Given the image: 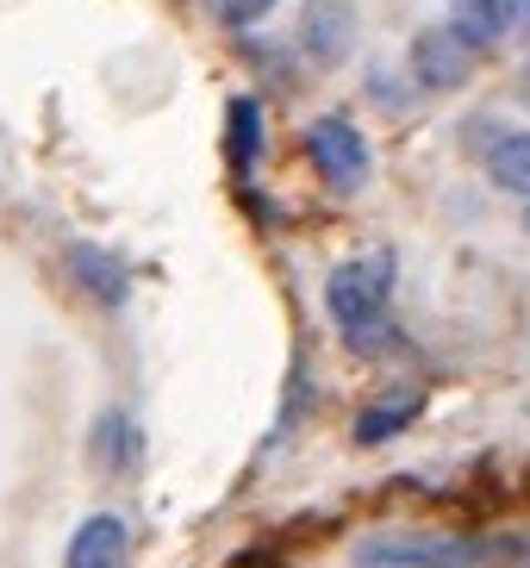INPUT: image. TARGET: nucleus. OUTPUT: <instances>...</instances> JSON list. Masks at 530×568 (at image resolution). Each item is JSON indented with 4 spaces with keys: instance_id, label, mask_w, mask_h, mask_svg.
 <instances>
[{
    "instance_id": "dca6fc26",
    "label": "nucleus",
    "mask_w": 530,
    "mask_h": 568,
    "mask_svg": "<svg viewBox=\"0 0 530 568\" xmlns=\"http://www.w3.org/2000/svg\"><path fill=\"white\" fill-rule=\"evenodd\" d=\"M524 101H530V69H524Z\"/></svg>"
},
{
    "instance_id": "20e7f679",
    "label": "nucleus",
    "mask_w": 530,
    "mask_h": 568,
    "mask_svg": "<svg viewBox=\"0 0 530 568\" xmlns=\"http://www.w3.org/2000/svg\"><path fill=\"white\" fill-rule=\"evenodd\" d=\"M475 44H468L456 26H425V32L412 38V51H406V69H412L418 88H431V94H449V88H468V75H475Z\"/></svg>"
},
{
    "instance_id": "39448f33",
    "label": "nucleus",
    "mask_w": 530,
    "mask_h": 568,
    "mask_svg": "<svg viewBox=\"0 0 530 568\" xmlns=\"http://www.w3.org/2000/svg\"><path fill=\"white\" fill-rule=\"evenodd\" d=\"M356 44V7L349 0H306L299 7V51L313 69H337Z\"/></svg>"
},
{
    "instance_id": "7ed1b4c3",
    "label": "nucleus",
    "mask_w": 530,
    "mask_h": 568,
    "mask_svg": "<svg viewBox=\"0 0 530 568\" xmlns=\"http://www.w3.org/2000/svg\"><path fill=\"white\" fill-rule=\"evenodd\" d=\"M306 156H313L318 182L332 187V194H363L368 175H375V151H368L363 125L349 113H318L306 125Z\"/></svg>"
},
{
    "instance_id": "ddd939ff",
    "label": "nucleus",
    "mask_w": 530,
    "mask_h": 568,
    "mask_svg": "<svg viewBox=\"0 0 530 568\" xmlns=\"http://www.w3.org/2000/svg\"><path fill=\"white\" fill-rule=\"evenodd\" d=\"M206 13H213L218 26H232V32H249L256 19L275 13V0H206Z\"/></svg>"
},
{
    "instance_id": "9b49d317",
    "label": "nucleus",
    "mask_w": 530,
    "mask_h": 568,
    "mask_svg": "<svg viewBox=\"0 0 530 568\" xmlns=\"http://www.w3.org/2000/svg\"><path fill=\"white\" fill-rule=\"evenodd\" d=\"M418 413H425V394H418V387L387 394V400H368L363 413H356V444H363V450H375V444H387V437L406 432Z\"/></svg>"
},
{
    "instance_id": "6e6552de",
    "label": "nucleus",
    "mask_w": 530,
    "mask_h": 568,
    "mask_svg": "<svg viewBox=\"0 0 530 568\" xmlns=\"http://www.w3.org/2000/svg\"><path fill=\"white\" fill-rule=\"evenodd\" d=\"M88 456H94V468L100 475H132L137 468V456H144V437H137V425H132V413H100L94 418V437H88Z\"/></svg>"
},
{
    "instance_id": "0eeeda50",
    "label": "nucleus",
    "mask_w": 530,
    "mask_h": 568,
    "mask_svg": "<svg viewBox=\"0 0 530 568\" xmlns=\"http://www.w3.org/2000/svg\"><path fill=\"white\" fill-rule=\"evenodd\" d=\"M69 275L94 294L106 313H119L125 306V294H132V275H125V263H119L113 251H100V244H69Z\"/></svg>"
},
{
    "instance_id": "1a4fd4ad",
    "label": "nucleus",
    "mask_w": 530,
    "mask_h": 568,
    "mask_svg": "<svg viewBox=\"0 0 530 568\" xmlns=\"http://www.w3.org/2000/svg\"><path fill=\"white\" fill-rule=\"evenodd\" d=\"M449 26H456L475 51H493L499 38L518 26V0H449Z\"/></svg>"
},
{
    "instance_id": "4468645a",
    "label": "nucleus",
    "mask_w": 530,
    "mask_h": 568,
    "mask_svg": "<svg viewBox=\"0 0 530 568\" xmlns=\"http://www.w3.org/2000/svg\"><path fill=\"white\" fill-rule=\"evenodd\" d=\"M225 568H282V556H268V550H244V556H232Z\"/></svg>"
},
{
    "instance_id": "2eb2a0df",
    "label": "nucleus",
    "mask_w": 530,
    "mask_h": 568,
    "mask_svg": "<svg viewBox=\"0 0 530 568\" xmlns=\"http://www.w3.org/2000/svg\"><path fill=\"white\" fill-rule=\"evenodd\" d=\"M518 26H524V32H530V0H518Z\"/></svg>"
},
{
    "instance_id": "f257e3e1",
    "label": "nucleus",
    "mask_w": 530,
    "mask_h": 568,
    "mask_svg": "<svg viewBox=\"0 0 530 568\" xmlns=\"http://www.w3.org/2000/svg\"><path fill=\"white\" fill-rule=\"evenodd\" d=\"M387 301H394V256L387 251L349 256V263H337L325 275V306H332L344 344L363 356H381L399 344L394 318H387Z\"/></svg>"
},
{
    "instance_id": "9d476101",
    "label": "nucleus",
    "mask_w": 530,
    "mask_h": 568,
    "mask_svg": "<svg viewBox=\"0 0 530 568\" xmlns=\"http://www.w3.org/2000/svg\"><path fill=\"white\" fill-rule=\"evenodd\" d=\"M225 163H232V175H249L263 163V101H249V94L225 106Z\"/></svg>"
},
{
    "instance_id": "f3484780",
    "label": "nucleus",
    "mask_w": 530,
    "mask_h": 568,
    "mask_svg": "<svg viewBox=\"0 0 530 568\" xmlns=\"http://www.w3.org/2000/svg\"><path fill=\"white\" fill-rule=\"evenodd\" d=\"M524 232H530V213H524Z\"/></svg>"
},
{
    "instance_id": "f8f14e48",
    "label": "nucleus",
    "mask_w": 530,
    "mask_h": 568,
    "mask_svg": "<svg viewBox=\"0 0 530 568\" xmlns=\"http://www.w3.org/2000/svg\"><path fill=\"white\" fill-rule=\"evenodd\" d=\"M487 182L499 187V194H524L530 201V132H506L487 151Z\"/></svg>"
},
{
    "instance_id": "423d86ee",
    "label": "nucleus",
    "mask_w": 530,
    "mask_h": 568,
    "mask_svg": "<svg viewBox=\"0 0 530 568\" xmlns=\"http://www.w3.org/2000/svg\"><path fill=\"white\" fill-rule=\"evenodd\" d=\"M125 550H132L125 518H119V513H94V518H82V525H75L63 568H125Z\"/></svg>"
},
{
    "instance_id": "f03ea898",
    "label": "nucleus",
    "mask_w": 530,
    "mask_h": 568,
    "mask_svg": "<svg viewBox=\"0 0 530 568\" xmlns=\"http://www.w3.org/2000/svg\"><path fill=\"white\" fill-rule=\"evenodd\" d=\"M530 562L524 537H418L387 531L356 544V568H518Z\"/></svg>"
}]
</instances>
